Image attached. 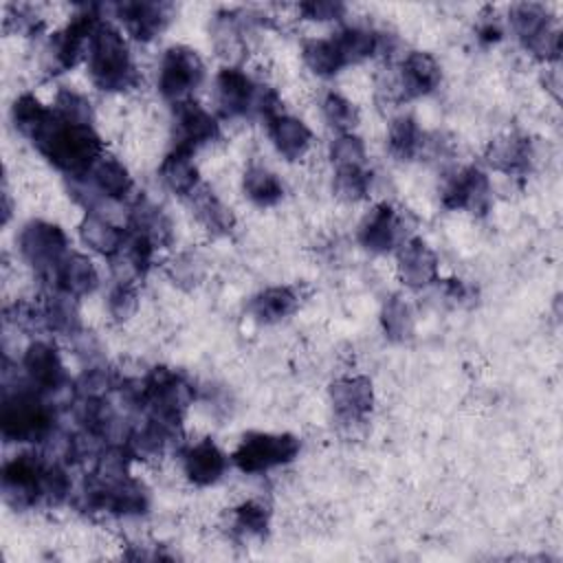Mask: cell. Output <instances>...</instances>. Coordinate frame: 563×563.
<instances>
[{
    "instance_id": "cell-1",
    "label": "cell",
    "mask_w": 563,
    "mask_h": 563,
    "mask_svg": "<svg viewBox=\"0 0 563 563\" xmlns=\"http://www.w3.org/2000/svg\"><path fill=\"white\" fill-rule=\"evenodd\" d=\"M35 147L53 167L70 178H86L95 163L103 156L101 136L92 125L68 123L57 114Z\"/></svg>"
},
{
    "instance_id": "cell-2",
    "label": "cell",
    "mask_w": 563,
    "mask_h": 563,
    "mask_svg": "<svg viewBox=\"0 0 563 563\" xmlns=\"http://www.w3.org/2000/svg\"><path fill=\"white\" fill-rule=\"evenodd\" d=\"M86 64L88 75L99 90L123 92L139 84V73L132 62L125 37L119 29L103 20L88 42Z\"/></svg>"
},
{
    "instance_id": "cell-3",
    "label": "cell",
    "mask_w": 563,
    "mask_h": 563,
    "mask_svg": "<svg viewBox=\"0 0 563 563\" xmlns=\"http://www.w3.org/2000/svg\"><path fill=\"white\" fill-rule=\"evenodd\" d=\"M55 409L40 389L20 387L4 391L0 407V431L7 442H42L53 433Z\"/></svg>"
},
{
    "instance_id": "cell-4",
    "label": "cell",
    "mask_w": 563,
    "mask_h": 563,
    "mask_svg": "<svg viewBox=\"0 0 563 563\" xmlns=\"http://www.w3.org/2000/svg\"><path fill=\"white\" fill-rule=\"evenodd\" d=\"M125 394L134 405L147 409L150 416L176 427L194 400V387L183 374L169 367H154L143 380H136L134 387H125Z\"/></svg>"
},
{
    "instance_id": "cell-5",
    "label": "cell",
    "mask_w": 563,
    "mask_h": 563,
    "mask_svg": "<svg viewBox=\"0 0 563 563\" xmlns=\"http://www.w3.org/2000/svg\"><path fill=\"white\" fill-rule=\"evenodd\" d=\"M97 9L99 7L92 4L84 7L68 20V24L62 31L48 37V44L44 46L42 55V66L48 75L66 73L84 57L95 29L101 24V15Z\"/></svg>"
},
{
    "instance_id": "cell-6",
    "label": "cell",
    "mask_w": 563,
    "mask_h": 563,
    "mask_svg": "<svg viewBox=\"0 0 563 563\" xmlns=\"http://www.w3.org/2000/svg\"><path fill=\"white\" fill-rule=\"evenodd\" d=\"M301 442L292 433L249 431L231 453V462L242 473H266L271 468L290 464L299 455Z\"/></svg>"
},
{
    "instance_id": "cell-7",
    "label": "cell",
    "mask_w": 563,
    "mask_h": 563,
    "mask_svg": "<svg viewBox=\"0 0 563 563\" xmlns=\"http://www.w3.org/2000/svg\"><path fill=\"white\" fill-rule=\"evenodd\" d=\"M202 79H205V64L194 48L183 44H174L165 48L158 64L156 86L167 101L176 106L191 99V92L202 84Z\"/></svg>"
},
{
    "instance_id": "cell-8",
    "label": "cell",
    "mask_w": 563,
    "mask_h": 563,
    "mask_svg": "<svg viewBox=\"0 0 563 563\" xmlns=\"http://www.w3.org/2000/svg\"><path fill=\"white\" fill-rule=\"evenodd\" d=\"M510 26L526 51L541 59H556L561 53V33L552 24L550 11L539 2H519L510 7Z\"/></svg>"
},
{
    "instance_id": "cell-9",
    "label": "cell",
    "mask_w": 563,
    "mask_h": 563,
    "mask_svg": "<svg viewBox=\"0 0 563 563\" xmlns=\"http://www.w3.org/2000/svg\"><path fill=\"white\" fill-rule=\"evenodd\" d=\"M18 249L31 268L51 275L62 257L68 253V238L64 229L55 222L29 220L20 229Z\"/></svg>"
},
{
    "instance_id": "cell-10",
    "label": "cell",
    "mask_w": 563,
    "mask_h": 563,
    "mask_svg": "<svg viewBox=\"0 0 563 563\" xmlns=\"http://www.w3.org/2000/svg\"><path fill=\"white\" fill-rule=\"evenodd\" d=\"M48 462L37 453H20L2 466L4 501L24 510L42 499V482Z\"/></svg>"
},
{
    "instance_id": "cell-11",
    "label": "cell",
    "mask_w": 563,
    "mask_h": 563,
    "mask_svg": "<svg viewBox=\"0 0 563 563\" xmlns=\"http://www.w3.org/2000/svg\"><path fill=\"white\" fill-rule=\"evenodd\" d=\"M490 200V180L479 167L473 165L453 172L440 189V202L451 211H468L482 216L488 211Z\"/></svg>"
},
{
    "instance_id": "cell-12",
    "label": "cell",
    "mask_w": 563,
    "mask_h": 563,
    "mask_svg": "<svg viewBox=\"0 0 563 563\" xmlns=\"http://www.w3.org/2000/svg\"><path fill=\"white\" fill-rule=\"evenodd\" d=\"M356 238L358 244L369 253L383 255L396 251L407 240L400 211L389 202L372 207V211H367L365 218L361 220Z\"/></svg>"
},
{
    "instance_id": "cell-13",
    "label": "cell",
    "mask_w": 563,
    "mask_h": 563,
    "mask_svg": "<svg viewBox=\"0 0 563 563\" xmlns=\"http://www.w3.org/2000/svg\"><path fill=\"white\" fill-rule=\"evenodd\" d=\"M260 84L253 81L242 68L224 66L216 77V103L222 117L238 119L255 112Z\"/></svg>"
},
{
    "instance_id": "cell-14",
    "label": "cell",
    "mask_w": 563,
    "mask_h": 563,
    "mask_svg": "<svg viewBox=\"0 0 563 563\" xmlns=\"http://www.w3.org/2000/svg\"><path fill=\"white\" fill-rule=\"evenodd\" d=\"M220 125L216 117L194 99L176 103L174 110V145L196 152L200 145L216 141Z\"/></svg>"
},
{
    "instance_id": "cell-15",
    "label": "cell",
    "mask_w": 563,
    "mask_h": 563,
    "mask_svg": "<svg viewBox=\"0 0 563 563\" xmlns=\"http://www.w3.org/2000/svg\"><path fill=\"white\" fill-rule=\"evenodd\" d=\"M328 396L334 416L343 422H361L374 407V387L367 376H341L330 385Z\"/></svg>"
},
{
    "instance_id": "cell-16",
    "label": "cell",
    "mask_w": 563,
    "mask_h": 563,
    "mask_svg": "<svg viewBox=\"0 0 563 563\" xmlns=\"http://www.w3.org/2000/svg\"><path fill=\"white\" fill-rule=\"evenodd\" d=\"M396 271L407 288H424L438 279V255L422 238H407L396 249Z\"/></svg>"
},
{
    "instance_id": "cell-17",
    "label": "cell",
    "mask_w": 563,
    "mask_h": 563,
    "mask_svg": "<svg viewBox=\"0 0 563 563\" xmlns=\"http://www.w3.org/2000/svg\"><path fill=\"white\" fill-rule=\"evenodd\" d=\"M172 11H174V4L169 2L134 0V2L114 4L117 18L123 22L125 31L139 42L154 40L172 20Z\"/></svg>"
},
{
    "instance_id": "cell-18",
    "label": "cell",
    "mask_w": 563,
    "mask_h": 563,
    "mask_svg": "<svg viewBox=\"0 0 563 563\" xmlns=\"http://www.w3.org/2000/svg\"><path fill=\"white\" fill-rule=\"evenodd\" d=\"M22 367L29 376V383L40 391H57L68 380L59 352L48 341H33L24 350Z\"/></svg>"
},
{
    "instance_id": "cell-19",
    "label": "cell",
    "mask_w": 563,
    "mask_h": 563,
    "mask_svg": "<svg viewBox=\"0 0 563 563\" xmlns=\"http://www.w3.org/2000/svg\"><path fill=\"white\" fill-rule=\"evenodd\" d=\"M442 79L440 64L424 51H411L398 68V88L405 99H416L433 92Z\"/></svg>"
},
{
    "instance_id": "cell-20",
    "label": "cell",
    "mask_w": 563,
    "mask_h": 563,
    "mask_svg": "<svg viewBox=\"0 0 563 563\" xmlns=\"http://www.w3.org/2000/svg\"><path fill=\"white\" fill-rule=\"evenodd\" d=\"M227 455L213 440H200L185 449L183 453V471L187 479L196 486L216 484L227 471Z\"/></svg>"
},
{
    "instance_id": "cell-21",
    "label": "cell",
    "mask_w": 563,
    "mask_h": 563,
    "mask_svg": "<svg viewBox=\"0 0 563 563\" xmlns=\"http://www.w3.org/2000/svg\"><path fill=\"white\" fill-rule=\"evenodd\" d=\"M51 275H53L55 290L75 299L90 295L99 286V275L95 264L86 255L75 251H68Z\"/></svg>"
},
{
    "instance_id": "cell-22",
    "label": "cell",
    "mask_w": 563,
    "mask_h": 563,
    "mask_svg": "<svg viewBox=\"0 0 563 563\" xmlns=\"http://www.w3.org/2000/svg\"><path fill=\"white\" fill-rule=\"evenodd\" d=\"M266 128H268V139L273 143V147L286 161L301 158L308 152L310 143H312L310 128L292 114L279 112V114H275L266 121Z\"/></svg>"
},
{
    "instance_id": "cell-23",
    "label": "cell",
    "mask_w": 563,
    "mask_h": 563,
    "mask_svg": "<svg viewBox=\"0 0 563 563\" xmlns=\"http://www.w3.org/2000/svg\"><path fill=\"white\" fill-rule=\"evenodd\" d=\"M534 158L532 143L523 134H504L486 150V163L504 174H521Z\"/></svg>"
},
{
    "instance_id": "cell-24",
    "label": "cell",
    "mask_w": 563,
    "mask_h": 563,
    "mask_svg": "<svg viewBox=\"0 0 563 563\" xmlns=\"http://www.w3.org/2000/svg\"><path fill=\"white\" fill-rule=\"evenodd\" d=\"M158 176L163 185L178 196H191L200 187V174L194 163V152L185 147L174 145L165 154L158 167Z\"/></svg>"
},
{
    "instance_id": "cell-25",
    "label": "cell",
    "mask_w": 563,
    "mask_h": 563,
    "mask_svg": "<svg viewBox=\"0 0 563 563\" xmlns=\"http://www.w3.org/2000/svg\"><path fill=\"white\" fill-rule=\"evenodd\" d=\"M79 238L95 253L114 257L123 249L128 231L117 227L112 220H108L99 211H86L84 220L79 222Z\"/></svg>"
},
{
    "instance_id": "cell-26",
    "label": "cell",
    "mask_w": 563,
    "mask_h": 563,
    "mask_svg": "<svg viewBox=\"0 0 563 563\" xmlns=\"http://www.w3.org/2000/svg\"><path fill=\"white\" fill-rule=\"evenodd\" d=\"M55 121V110L46 108L35 95L24 92L20 95L11 106V123L13 128L26 136L33 145L40 141V136L51 128Z\"/></svg>"
},
{
    "instance_id": "cell-27",
    "label": "cell",
    "mask_w": 563,
    "mask_h": 563,
    "mask_svg": "<svg viewBox=\"0 0 563 563\" xmlns=\"http://www.w3.org/2000/svg\"><path fill=\"white\" fill-rule=\"evenodd\" d=\"M130 231L145 235L154 246H167L172 242V222L167 213L145 196H139L130 207Z\"/></svg>"
},
{
    "instance_id": "cell-28",
    "label": "cell",
    "mask_w": 563,
    "mask_h": 563,
    "mask_svg": "<svg viewBox=\"0 0 563 563\" xmlns=\"http://www.w3.org/2000/svg\"><path fill=\"white\" fill-rule=\"evenodd\" d=\"M86 178L108 200H123L134 189V180L128 167L119 158L106 154L95 163Z\"/></svg>"
},
{
    "instance_id": "cell-29",
    "label": "cell",
    "mask_w": 563,
    "mask_h": 563,
    "mask_svg": "<svg viewBox=\"0 0 563 563\" xmlns=\"http://www.w3.org/2000/svg\"><path fill=\"white\" fill-rule=\"evenodd\" d=\"M299 308V297L290 286H268L251 297L249 312L260 323H277Z\"/></svg>"
},
{
    "instance_id": "cell-30",
    "label": "cell",
    "mask_w": 563,
    "mask_h": 563,
    "mask_svg": "<svg viewBox=\"0 0 563 563\" xmlns=\"http://www.w3.org/2000/svg\"><path fill=\"white\" fill-rule=\"evenodd\" d=\"M191 209L198 222L213 235H229L235 227L233 211L209 189L198 187L191 196Z\"/></svg>"
},
{
    "instance_id": "cell-31",
    "label": "cell",
    "mask_w": 563,
    "mask_h": 563,
    "mask_svg": "<svg viewBox=\"0 0 563 563\" xmlns=\"http://www.w3.org/2000/svg\"><path fill=\"white\" fill-rule=\"evenodd\" d=\"M301 59L317 77L330 79L345 68L343 55L332 37H310L301 44Z\"/></svg>"
},
{
    "instance_id": "cell-32",
    "label": "cell",
    "mask_w": 563,
    "mask_h": 563,
    "mask_svg": "<svg viewBox=\"0 0 563 563\" xmlns=\"http://www.w3.org/2000/svg\"><path fill=\"white\" fill-rule=\"evenodd\" d=\"M244 196L257 207H273L284 198V183L264 165H251L242 176Z\"/></svg>"
},
{
    "instance_id": "cell-33",
    "label": "cell",
    "mask_w": 563,
    "mask_h": 563,
    "mask_svg": "<svg viewBox=\"0 0 563 563\" xmlns=\"http://www.w3.org/2000/svg\"><path fill=\"white\" fill-rule=\"evenodd\" d=\"M42 323L46 330L75 336L81 330L79 310L75 303V297H68L64 292H55L42 303Z\"/></svg>"
},
{
    "instance_id": "cell-34",
    "label": "cell",
    "mask_w": 563,
    "mask_h": 563,
    "mask_svg": "<svg viewBox=\"0 0 563 563\" xmlns=\"http://www.w3.org/2000/svg\"><path fill=\"white\" fill-rule=\"evenodd\" d=\"M332 40L339 46L345 66L358 64V62L372 57L378 51V46H380L378 33H374L372 29L358 26V24L343 26Z\"/></svg>"
},
{
    "instance_id": "cell-35",
    "label": "cell",
    "mask_w": 563,
    "mask_h": 563,
    "mask_svg": "<svg viewBox=\"0 0 563 563\" xmlns=\"http://www.w3.org/2000/svg\"><path fill=\"white\" fill-rule=\"evenodd\" d=\"M422 145V132L411 114H400L389 123L387 147L398 161H411Z\"/></svg>"
},
{
    "instance_id": "cell-36",
    "label": "cell",
    "mask_w": 563,
    "mask_h": 563,
    "mask_svg": "<svg viewBox=\"0 0 563 563\" xmlns=\"http://www.w3.org/2000/svg\"><path fill=\"white\" fill-rule=\"evenodd\" d=\"M213 44L216 51L229 59V66H233L242 53H244V37H242V26L240 18L235 13H220L213 20Z\"/></svg>"
},
{
    "instance_id": "cell-37",
    "label": "cell",
    "mask_w": 563,
    "mask_h": 563,
    "mask_svg": "<svg viewBox=\"0 0 563 563\" xmlns=\"http://www.w3.org/2000/svg\"><path fill=\"white\" fill-rule=\"evenodd\" d=\"M235 534L244 539H262L268 532L271 526V512L260 501H242L233 508V521H231Z\"/></svg>"
},
{
    "instance_id": "cell-38",
    "label": "cell",
    "mask_w": 563,
    "mask_h": 563,
    "mask_svg": "<svg viewBox=\"0 0 563 563\" xmlns=\"http://www.w3.org/2000/svg\"><path fill=\"white\" fill-rule=\"evenodd\" d=\"M380 325H383V332H385V336L389 341H405V339H409L411 332H413V314H411L409 303L402 297L391 295L383 303Z\"/></svg>"
},
{
    "instance_id": "cell-39",
    "label": "cell",
    "mask_w": 563,
    "mask_h": 563,
    "mask_svg": "<svg viewBox=\"0 0 563 563\" xmlns=\"http://www.w3.org/2000/svg\"><path fill=\"white\" fill-rule=\"evenodd\" d=\"M369 180H372V174L367 172L365 165L334 167L332 189H334L336 198H341L345 202H358L367 196Z\"/></svg>"
},
{
    "instance_id": "cell-40",
    "label": "cell",
    "mask_w": 563,
    "mask_h": 563,
    "mask_svg": "<svg viewBox=\"0 0 563 563\" xmlns=\"http://www.w3.org/2000/svg\"><path fill=\"white\" fill-rule=\"evenodd\" d=\"M321 112H323V119L325 123L336 130L339 134H347L352 132V128L358 123V110L356 106L339 95V92H328L321 101Z\"/></svg>"
},
{
    "instance_id": "cell-41",
    "label": "cell",
    "mask_w": 563,
    "mask_h": 563,
    "mask_svg": "<svg viewBox=\"0 0 563 563\" xmlns=\"http://www.w3.org/2000/svg\"><path fill=\"white\" fill-rule=\"evenodd\" d=\"M53 110H55V114L59 119H64L68 123L92 125V119H95L90 101L81 92H77L73 88H59L57 90L55 101H53Z\"/></svg>"
},
{
    "instance_id": "cell-42",
    "label": "cell",
    "mask_w": 563,
    "mask_h": 563,
    "mask_svg": "<svg viewBox=\"0 0 563 563\" xmlns=\"http://www.w3.org/2000/svg\"><path fill=\"white\" fill-rule=\"evenodd\" d=\"M167 275L169 279L180 286V288H194L198 286L205 275H207V266H205V260L198 255V253H180L176 255L169 264H167Z\"/></svg>"
},
{
    "instance_id": "cell-43",
    "label": "cell",
    "mask_w": 563,
    "mask_h": 563,
    "mask_svg": "<svg viewBox=\"0 0 563 563\" xmlns=\"http://www.w3.org/2000/svg\"><path fill=\"white\" fill-rule=\"evenodd\" d=\"M330 161L334 167H350V165H365L367 161V152H365V143L347 132V134H339L332 145H330Z\"/></svg>"
},
{
    "instance_id": "cell-44",
    "label": "cell",
    "mask_w": 563,
    "mask_h": 563,
    "mask_svg": "<svg viewBox=\"0 0 563 563\" xmlns=\"http://www.w3.org/2000/svg\"><path fill=\"white\" fill-rule=\"evenodd\" d=\"M139 308V292L134 282H117L108 295V312L114 321H128Z\"/></svg>"
},
{
    "instance_id": "cell-45",
    "label": "cell",
    "mask_w": 563,
    "mask_h": 563,
    "mask_svg": "<svg viewBox=\"0 0 563 563\" xmlns=\"http://www.w3.org/2000/svg\"><path fill=\"white\" fill-rule=\"evenodd\" d=\"M299 13L306 20H317V22L339 20L345 13V4L343 2H332V0H310V2L299 4Z\"/></svg>"
},
{
    "instance_id": "cell-46",
    "label": "cell",
    "mask_w": 563,
    "mask_h": 563,
    "mask_svg": "<svg viewBox=\"0 0 563 563\" xmlns=\"http://www.w3.org/2000/svg\"><path fill=\"white\" fill-rule=\"evenodd\" d=\"M13 22L15 24V31H22V33H33L42 26V20L29 9V7H9V15H7V24Z\"/></svg>"
},
{
    "instance_id": "cell-47",
    "label": "cell",
    "mask_w": 563,
    "mask_h": 563,
    "mask_svg": "<svg viewBox=\"0 0 563 563\" xmlns=\"http://www.w3.org/2000/svg\"><path fill=\"white\" fill-rule=\"evenodd\" d=\"M501 35H504V31H501V26H499L495 15H486L477 24V40L484 42V44H495V42L501 40Z\"/></svg>"
}]
</instances>
